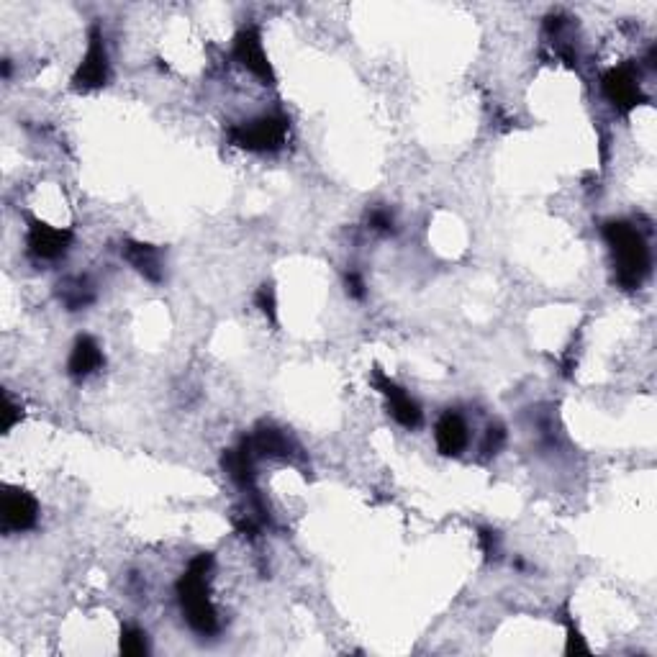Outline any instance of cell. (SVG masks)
Segmentation results:
<instances>
[{
    "mask_svg": "<svg viewBox=\"0 0 657 657\" xmlns=\"http://www.w3.org/2000/svg\"><path fill=\"white\" fill-rule=\"evenodd\" d=\"M565 650H568V655H583V652H588V645L583 642L581 632L575 629L573 622H568V647H565Z\"/></svg>",
    "mask_w": 657,
    "mask_h": 657,
    "instance_id": "22",
    "label": "cell"
},
{
    "mask_svg": "<svg viewBox=\"0 0 657 657\" xmlns=\"http://www.w3.org/2000/svg\"><path fill=\"white\" fill-rule=\"evenodd\" d=\"M255 303H257V308H260L262 314L267 316V319L273 321V324H278V298H275V288L270 283H265L260 288V291H257V296H255Z\"/></svg>",
    "mask_w": 657,
    "mask_h": 657,
    "instance_id": "18",
    "label": "cell"
},
{
    "mask_svg": "<svg viewBox=\"0 0 657 657\" xmlns=\"http://www.w3.org/2000/svg\"><path fill=\"white\" fill-rule=\"evenodd\" d=\"M111 77V65H108L106 42H103L101 26H90L88 34V49H85L83 62L77 65L75 75H72V88L77 93H90V90H101L108 85Z\"/></svg>",
    "mask_w": 657,
    "mask_h": 657,
    "instance_id": "4",
    "label": "cell"
},
{
    "mask_svg": "<svg viewBox=\"0 0 657 657\" xmlns=\"http://www.w3.org/2000/svg\"><path fill=\"white\" fill-rule=\"evenodd\" d=\"M604 239L611 249V257H614L616 283L627 291L640 288L652 267L650 247H647L640 229L627 221H609V224H604Z\"/></svg>",
    "mask_w": 657,
    "mask_h": 657,
    "instance_id": "2",
    "label": "cell"
},
{
    "mask_svg": "<svg viewBox=\"0 0 657 657\" xmlns=\"http://www.w3.org/2000/svg\"><path fill=\"white\" fill-rule=\"evenodd\" d=\"M249 444L257 457H275V460H293L298 455V447L283 429L273 424H262L257 432L249 437Z\"/></svg>",
    "mask_w": 657,
    "mask_h": 657,
    "instance_id": "14",
    "label": "cell"
},
{
    "mask_svg": "<svg viewBox=\"0 0 657 657\" xmlns=\"http://www.w3.org/2000/svg\"><path fill=\"white\" fill-rule=\"evenodd\" d=\"M21 419H24V406L13 401L11 393L6 391L3 393V406H0V429H3V434H11L13 427L21 424Z\"/></svg>",
    "mask_w": 657,
    "mask_h": 657,
    "instance_id": "17",
    "label": "cell"
},
{
    "mask_svg": "<svg viewBox=\"0 0 657 657\" xmlns=\"http://www.w3.org/2000/svg\"><path fill=\"white\" fill-rule=\"evenodd\" d=\"M370 380H373L375 391H378L380 396L388 401V411H391V416L398 421V424H401V427H406V429L421 427V421H424L421 406L409 396V393L403 391L396 380L388 378V375H385L380 367H375L373 378Z\"/></svg>",
    "mask_w": 657,
    "mask_h": 657,
    "instance_id": "5",
    "label": "cell"
},
{
    "mask_svg": "<svg viewBox=\"0 0 657 657\" xmlns=\"http://www.w3.org/2000/svg\"><path fill=\"white\" fill-rule=\"evenodd\" d=\"M504 444H506V429L501 427V424H496V427L488 429L486 442H483V452H486V455H498Z\"/></svg>",
    "mask_w": 657,
    "mask_h": 657,
    "instance_id": "20",
    "label": "cell"
},
{
    "mask_svg": "<svg viewBox=\"0 0 657 657\" xmlns=\"http://www.w3.org/2000/svg\"><path fill=\"white\" fill-rule=\"evenodd\" d=\"M347 293H350V298H357V301H362V298L367 296V288H365V280H362L360 273H347Z\"/></svg>",
    "mask_w": 657,
    "mask_h": 657,
    "instance_id": "23",
    "label": "cell"
},
{
    "mask_svg": "<svg viewBox=\"0 0 657 657\" xmlns=\"http://www.w3.org/2000/svg\"><path fill=\"white\" fill-rule=\"evenodd\" d=\"M121 652L131 657L147 655L149 652V642H147V632H142L139 627H124L121 629V642H119Z\"/></svg>",
    "mask_w": 657,
    "mask_h": 657,
    "instance_id": "16",
    "label": "cell"
},
{
    "mask_svg": "<svg viewBox=\"0 0 657 657\" xmlns=\"http://www.w3.org/2000/svg\"><path fill=\"white\" fill-rule=\"evenodd\" d=\"M480 539V547H483V555L488 557V560H496L498 555H501V539H498V534L493 532V529H480L478 534Z\"/></svg>",
    "mask_w": 657,
    "mask_h": 657,
    "instance_id": "21",
    "label": "cell"
},
{
    "mask_svg": "<svg viewBox=\"0 0 657 657\" xmlns=\"http://www.w3.org/2000/svg\"><path fill=\"white\" fill-rule=\"evenodd\" d=\"M121 255H124V260L129 262L144 280H149V283H160V280L165 278V262H162L160 247L126 239V242L121 244Z\"/></svg>",
    "mask_w": 657,
    "mask_h": 657,
    "instance_id": "10",
    "label": "cell"
},
{
    "mask_svg": "<svg viewBox=\"0 0 657 657\" xmlns=\"http://www.w3.org/2000/svg\"><path fill=\"white\" fill-rule=\"evenodd\" d=\"M231 54H234V60H237L244 70L260 77L262 83L275 85L273 65L267 60L265 44H262V34L257 26H247V29H242L234 36V49H231Z\"/></svg>",
    "mask_w": 657,
    "mask_h": 657,
    "instance_id": "6",
    "label": "cell"
},
{
    "mask_svg": "<svg viewBox=\"0 0 657 657\" xmlns=\"http://www.w3.org/2000/svg\"><path fill=\"white\" fill-rule=\"evenodd\" d=\"M211 570H214V555L201 552L190 560L188 570L180 575L175 586L188 627L203 637L219 632V614L211 601Z\"/></svg>",
    "mask_w": 657,
    "mask_h": 657,
    "instance_id": "1",
    "label": "cell"
},
{
    "mask_svg": "<svg viewBox=\"0 0 657 657\" xmlns=\"http://www.w3.org/2000/svg\"><path fill=\"white\" fill-rule=\"evenodd\" d=\"M39 521V501L29 491L8 488L0 506V527L6 534H21L36 527Z\"/></svg>",
    "mask_w": 657,
    "mask_h": 657,
    "instance_id": "8",
    "label": "cell"
},
{
    "mask_svg": "<svg viewBox=\"0 0 657 657\" xmlns=\"http://www.w3.org/2000/svg\"><path fill=\"white\" fill-rule=\"evenodd\" d=\"M434 442L444 457H457L470 442L468 424L457 411H444L434 427Z\"/></svg>",
    "mask_w": 657,
    "mask_h": 657,
    "instance_id": "12",
    "label": "cell"
},
{
    "mask_svg": "<svg viewBox=\"0 0 657 657\" xmlns=\"http://www.w3.org/2000/svg\"><path fill=\"white\" fill-rule=\"evenodd\" d=\"M103 365H106V357H103L101 344L95 342L93 337H88V334L77 337L75 344H72L70 360H67V373H70V378L85 380L93 373H98Z\"/></svg>",
    "mask_w": 657,
    "mask_h": 657,
    "instance_id": "13",
    "label": "cell"
},
{
    "mask_svg": "<svg viewBox=\"0 0 657 657\" xmlns=\"http://www.w3.org/2000/svg\"><path fill=\"white\" fill-rule=\"evenodd\" d=\"M255 450H252V444H249V437H244L237 447H231V450H224L221 455V468L224 473L229 475L239 488L244 491H252L255 488Z\"/></svg>",
    "mask_w": 657,
    "mask_h": 657,
    "instance_id": "11",
    "label": "cell"
},
{
    "mask_svg": "<svg viewBox=\"0 0 657 657\" xmlns=\"http://www.w3.org/2000/svg\"><path fill=\"white\" fill-rule=\"evenodd\" d=\"M367 224H370L373 231H378V234H393V231H396V221H393V214L388 208H375V211H370Z\"/></svg>",
    "mask_w": 657,
    "mask_h": 657,
    "instance_id": "19",
    "label": "cell"
},
{
    "mask_svg": "<svg viewBox=\"0 0 657 657\" xmlns=\"http://www.w3.org/2000/svg\"><path fill=\"white\" fill-rule=\"evenodd\" d=\"M72 244V231L49 226L39 219H29V231H26V247L34 260L54 262L67 255Z\"/></svg>",
    "mask_w": 657,
    "mask_h": 657,
    "instance_id": "7",
    "label": "cell"
},
{
    "mask_svg": "<svg viewBox=\"0 0 657 657\" xmlns=\"http://www.w3.org/2000/svg\"><path fill=\"white\" fill-rule=\"evenodd\" d=\"M285 139H288V119L280 113L257 116L229 129V142L247 152H278Z\"/></svg>",
    "mask_w": 657,
    "mask_h": 657,
    "instance_id": "3",
    "label": "cell"
},
{
    "mask_svg": "<svg viewBox=\"0 0 657 657\" xmlns=\"http://www.w3.org/2000/svg\"><path fill=\"white\" fill-rule=\"evenodd\" d=\"M601 88H604V95L609 98L611 106L622 113L634 111L645 101L640 77H637V70L632 65L614 67V70L606 72L604 80H601Z\"/></svg>",
    "mask_w": 657,
    "mask_h": 657,
    "instance_id": "9",
    "label": "cell"
},
{
    "mask_svg": "<svg viewBox=\"0 0 657 657\" xmlns=\"http://www.w3.org/2000/svg\"><path fill=\"white\" fill-rule=\"evenodd\" d=\"M57 296H60L62 306L67 311H80V308H88L95 301V288L83 275H72V278H65L57 285Z\"/></svg>",
    "mask_w": 657,
    "mask_h": 657,
    "instance_id": "15",
    "label": "cell"
}]
</instances>
